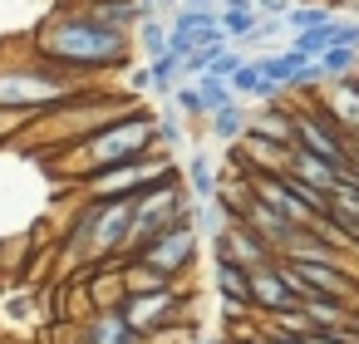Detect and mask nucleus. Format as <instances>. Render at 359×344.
Masks as SVG:
<instances>
[{
	"instance_id": "obj_31",
	"label": "nucleus",
	"mask_w": 359,
	"mask_h": 344,
	"mask_svg": "<svg viewBox=\"0 0 359 344\" xmlns=\"http://www.w3.org/2000/svg\"><path fill=\"white\" fill-rule=\"evenodd\" d=\"M123 79H128L123 89H128L133 99H143V94H153V74H148V64H128V69H123Z\"/></svg>"
},
{
	"instance_id": "obj_20",
	"label": "nucleus",
	"mask_w": 359,
	"mask_h": 344,
	"mask_svg": "<svg viewBox=\"0 0 359 344\" xmlns=\"http://www.w3.org/2000/svg\"><path fill=\"white\" fill-rule=\"evenodd\" d=\"M118 270H123V290H128V295H148V290H168V285H182V280H172V275L153 270L148 261H118Z\"/></svg>"
},
{
	"instance_id": "obj_39",
	"label": "nucleus",
	"mask_w": 359,
	"mask_h": 344,
	"mask_svg": "<svg viewBox=\"0 0 359 344\" xmlns=\"http://www.w3.org/2000/svg\"><path fill=\"white\" fill-rule=\"evenodd\" d=\"M182 6H212V11H217V6H222V0H182Z\"/></svg>"
},
{
	"instance_id": "obj_40",
	"label": "nucleus",
	"mask_w": 359,
	"mask_h": 344,
	"mask_svg": "<svg viewBox=\"0 0 359 344\" xmlns=\"http://www.w3.org/2000/svg\"><path fill=\"white\" fill-rule=\"evenodd\" d=\"M192 344H222V339H217V334H197Z\"/></svg>"
},
{
	"instance_id": "obj_17",
	"label": "nucleus",
	"mask_w": 359,
	"mask_h": 344,
	"mask_svg": "<svg viewBox=\"0 0 359 344\" xmlns=\"http://www.w3.org/2000/svg\"><path fill=\"white\" fill-rule=\"evenodd\" d=\"M300 305H305V315H310V324H315V329H344V324H349V315H354V305H349V300L315 295V290H310Z\"/></svg>"
},
{
	"instance_id": "obj_22",
	"label": "nucleus",
	"mask_w": 359,
	"mask_h": 344,
	"mask_svg": "<svg viewBox=\"0 0 359 344\" xmlns=\"http://www.w3.org/2000/svg\"><path fill=\"white\" fill-rule=\"evenodd\" d=\"M212 280H217V300H251V270L241 261H217Z\"/></svg>"
},
{
	"instance_id": "obj_1",
	"label": "nucleus",
	"mask_w": 359,
	"mask_h": 344,
	"mask_svg": "<svg viewBox=\"0 0 359 344\" xmlns=\"http://www.w3.org/2000/svg\"><path fill=\"white\" fill-rule=\"evenodd\" d=\"M30 45L50 64L69 69L74 79H89V84L109 79V74H123L128 60H133V35L99 25L84 6H65V0L40 20V30L30 35Z\"/></svg>"
},
{
	"instance_id": "obj_18",
	"label": "nucleus",
	"mask_w": 359,
	"mask_h": 344,
	"mask_svg": "<svg viewBox=\"0 0 359 344\" xmlns=\"http://www.w3.org/2000/svg\"><path fill=\"white\" fill-rule=\"evenodd\" d=\"M65 6H69V0H65ZM99 25H109V30H123V35H133V25L143 20L138 15V0H89V6H84Z\"/></svg>"
},
{
	"instance_id": "obj_24",
	"label": "nucleus",
	"mask_w": 359,
	"mask_h": 344,
	"mask_svg": "<svg viewBox=\"0 0 359 344\" xmlns=\"http://www.w3.org/2000/svg\"><path fill=\"white\" fill-rule=\"evenodd\" d=\"M148 74H153V94H158V99H172V94H177V84L187 79V74H182V60H172V55L148 60Z\"/></svg>"
},
{
	"instance_id": "obj_15",
	"label": "nucleus",
	"mask_w": 359,
	"mask_h": 344,
	"mask_svg": "<svg viewBox=\"0 0 359 344\" xmlns=\"http://www.w3.org/2000/svg\"><path fill=\"white\" fill-rule=\"evenodd\" d=\"M246 123H251V109L241 104V99H231L226 109H217L212 118H207V138H217V143H241L246 138Z\"/></svg>"
},
{
	"instance_id": "obj_13",
	"label": "nucleus",
	"mask_w": 359,
	"mask_h": 344,
	"mask_svg": "<svg viewBox=\"0 0 359 344\" xmlns=\"http://www.w3.org/2000/svg\"><path fill=\"white\" fill-rule=\"evenodd\" d=\"M182 182H187L192 207H197V202H217V187H222V167H217V158H212V153H192V158L182 163Z\"/></svg>"
},
{
	"instance_id": "obj_34",
	"label": "nucleus",
	"mask_w": 359,
	"mask_h": 344,
	"mask_svg": "<svg viewBox=\"0 0 359 344\" xmlns=\"http://www.w3.org/2000/svg\"><path fill=\"white\" fill-rule=\"evenodd\" d=\"M256 334H261V344H305V339H295V334H280V329H271V324H261Z\"/></svg>"
},
{
	"instance_id": "obj_41",
	"label": "nucleus",
	"mask_w": 359,
	"mask_h": 344,
	"mask_svg": "<svg viewBox=\"0 0 359 344\" xmlns=\"http://www.w3.org/2000/svg\"><path fill=\"white\" fill-rule=\"evenodd\" d=\"M69 6H89V0H69Z\"/></svg>"
},
{
	"instance_id": "obj_3",
	"label": "nucleus",
	"mask_w": 359,
	"mask_h": 344,
	"mask_svg": "<svg viewBox=\"0 0 359 344\" xmlns=\"http://www.w3.org/2000/svg\"><path fill=\"white\" fill-rule=\"evenodd\" d=\"M148 148H158V113L138 104V109H128L123 118L94 128L89 138L69 143L65 153H55V158H45V163H50V177H55V182L79 187L84 177H94V172H104V167H114V163H128V158H138V153H148Z\"/></svg>"
},
{
	"instance_id": "obj_4",
	"label": "nucleus",
	"mask_w": 359,
	"mask_h": 344,
	"mask_svg": "<svg viewBox=\"0 0 359 344\" xmlns=\"http://www.w3.org/2000/svg\"><path fill=\"white\" fill-rule=\"evenodd\" d=\"M89 89V79H74L69 69L50 64L35 45H6L0 50V109L15 118H35L65 99Z\"/></svg>"
},
{
	"instance_id": "obj_11",
	"label": "nucleus",
	"mask_w": 359,
	"mask_h": 344,
	"mask_svg": "<svg viewBox=\"0 0 359 344\" xmlns=\"http://www.w3.org/2000/svg\"><path fill=\"white\" fill-rule=\"evenodd\" d=\"M251 192H256V187H251ZM241 221H246V226H251V231H256V236H261V241H266L276 256H280V251H285V241L300 231L290 216H280V212H276V207H266L261 197H251V207L241 212Z\"/></svg>"
},
{
	"instance_id": "obj_14",
	"label": "nucleus",
	"mask_w": 359,
	"mask_h": 344,
	"mask_svg": "<svg viewBox=\"0 0 359 344\" xmlns=\"http://www.w3.org/2000/svg\"><path fill=\"white\" fill-rule=\"evenodd\" d=\"M246 133H256V138H266V143H285V148H295V113L280 109V104H261V109L251 113Z\"/></svg>"
},
{
	"instance_id": "obj_38",
	"label": "nucleus",
	"mask_w": 359,
	"mask_h": 344,
	"mask_svg": "<svg viewBox=\"0 0 359 344\" xmlns=\"http://www.w3.org/2000/svg\"><path fill=\"white\" fill-rule=\"evenodd\" d=\"M349 334H354V344H359V305H354V315H349Z\"/></svg>"
},
{
	"instance_id": "obj_37",
	"label": "nucleus",
	"mask_w": 359,
	"mask_h": 344,
	"mask_svg": "<svg viewBox=\"0 0 359 344\" xmlns=\"http://www.w3.org/2000/svg\"><path fill=\"white\" fill-rule=\"evenodd\" d=\"M344 236H349V251H359V221H349V226H344Z\"/></svg>"
},
{
	"instance_id": "obj_30",
	"label": "nucleus",
	"mask_w": 359,
	"mask_h": 344,
	"mask_svg": "<svg viewBox=\"0 0 359 344\" xmlns=\"http://www.w3.org/2000/svg\"><path fill=\"white\" fill-rule=\"evenodd\" d=\"M271 319V329H280V334H295V339H305L315 324H310V315H305V305H290V310H276V315H266Z\"/></svg>"
},
{
	"instance_id": "obj_32",
	"label": "nucleus",
	"mask_w": 359,
	"mask_h": 344,
	"mask_svg": "<svg viewBox=\"0 0 359 344\" xmlns=\"http://www.w3.org/2000/svg\"><path fill=\"white\" fill-rule=\"evenodd\" d=\"M305 344H354V334H349V324L344 329H310Z\"/></svg>"
},
{
	"instance_id": "obj_29",
	"label": "nucleus",
	"mask_w": 359,
	"mask_h": 344,
	"mask_svg": "<svg viewBox=\"0 0 359 344\" xmlns=\"http://www.w3.org/2000/svg\"><path fill=\"white\" fill-rule=\"evenodd\" d=\"M226 226H231V221H226V212H222L217 202H197V207H192V231H197L202 241H217Z\"/></svg>"
},
{
	"instance_id": "obj_6",
	"label": "nucleus",
	"mask_w": 359,
	"mask_h": 344,
	"mask_svg": "<svg viewBox=\"0 0 359 344\" xmlns=\"http://www.w3.org/2000/svg\"><path fill=\"white\" fill-rule=\"evenodd\" d=\"M197 251H202V236H197L192 226H172V231H163L153 246H143L133 261H148L153 270H163V275L182 280V275L197 266Z\"/></svg>"
},
{
	"instance_id": "obj_8",
	"label": "nucleus",
	"mask_w": 359,
	"mask_h": 344,
	"mask_svg": "<svg viewBox=\"0 0 359 344\" xmlns=\"http://www.w3.org/2000/svg\"><path fill=\"white\" fill-rule=\"evenodd\" d=\"M334 128H344L349 138H359V74H349V79H334L320 99H310Z\"/></svg>"
},
{
	"instance_id": "obj_26",
	"label": "nucleus",
	"mask_w": 359,
	"mask_h": 344,
	"mask_svg": "<svg viewBox=\"0 0 359 344\" xmlns=\"http://www.w3.org/2000/svg\"><path fill=\"white\" fill-rule=\"evenodd\" d=\"M354 69H359V50L354 45H334V50L320 55V79H330V84L334 79H349Z\"/></svg>"
},
{
	"instance_id": "obj_28",
	"label": "nucleus",
	"mask_w": 359,
	"mask_h": 344,
	"mask_svg": "<svg viewBox=\"0 0 359 344\" xmlns=\"http://www.w3.org/2000/svg\"><path fill=\"white\" fill-rule=\"evenodd\" d=\"M192 84H197V99H202V113H207V118L236 99V94H231V84H226V79H217V74H202V79H192Z\"/></svg>"
},
{
	"instance_id": "obj_9",
	"label": "nucleus",
	"mask_w": 359,
	"mask_h": 344,
	"mask_svg": "<svg viewBox=\"0 0 359 344\" xmlns=\"http://www.w3.org/2000/svg\"><path fill=\"white\" fill-rule=\"evenodd\" d=\"M290 266H295V261H290ZM295 270H300V280H305L315 295H334V300L359 305V285L349 280V266H330V261H300Z\"/></svg>"
},
{
	"instance_id": "obj_5",
	"label": "nucleus",
	"mask_w": 359,
	"mask_h": 344,
	"mask_svg": "<svg viewBox=\"0 0 359 344\" xmlns=\"http://www.w3.org/2000/svg\"><path fill=\"white\" fill-rule=\"evenodd\" d=\"M168 177H182V172L172 163V148L158 143V148H148V153H138L128 163H114V167L84 177L74 192L84 202H123V197H138V192H148L153 182H168Z\"/></svg>"
},
{
	"instance_id": "obj_7",
	"label": "nucleus",
	"mask_w": 359,
	"mask_h": 344,
	"mask_svg": "<svg viewBox=\"0 0 359 344\" xmlns=\"http://www.w3.org/2000/svg\"><path fill=\"white\" fill-rule=\"evenodd\" d=\"M251 305H256V315H276V310L300 305V295L285 285V266H280V256L251 266Z\"/></svg>"
},
{
	"instance_id": "obj_19",
	"label": "nucleus",
	"mask_w": 359,
	"mask_h": 344,
	"mask_svg": "<svg viewBox=\"0 0 359 344\" xmlns=\"http://www.w3.org/2000/svg\"><path fill=\"white\" fill-rule=\"evenodd\" d=\"M226 241H231V261H241L246 270L276 256V251H271V246H266V241H261V236H256L246 221H231V226H226Z\"/></svg>"
},
{
	"instance_id": "obj_10",
	"label": "nucleus",
	"mask_w": 359,
	"mask_h": 344,
	"mask_svg": "<svg viewBox=\"0 0 359 344\" xmlns=\"http://www.w3.org/2000/svg\"><path fill=\"white\" fill-rule=\"evenodd\" d=\"M74 344H148L118 310H94L79 329H74Z\"/></svg>"
},
{
	"instance_id": "obj_27",
	"label": "nucleus",
	"mask_w": 359,
	"mask_h": 344,
	"mask_svg": "<svg viewBox=\"0 0 359 344\" xmlns=\"http://www.w3.org/2000/svg\"><path fill=\"white\" fill-rule=\"evenodd\" d=\"M325 216L339 221V226L359 221V182H334V192H330V212H325Z\"/></svg>"
},
{
	"instance_id": "obj_42",
	"label": "nucleus",
	"mask_w": 359,
	"mask_h": 344,
	"mask_svg": "<svg viewBox=\"0 0 359 344\" xmlns=\"http://www.w3.org/2000/svg\"><path fill=\"white\" fill-rule=\"evenodd\" d=\"M0 290H6V285H0Z\"/></svg>"
},
{
	"instance_id": "obj_21",
	"label": "nucleus",
	"mask_w": 359,
	"mask_h": 344,
	"mask_svg": "<svg viewBox=\"0 0 359 344\" xmlns=\"http://www.w3.org/2000/svg\"><path fill=\"white\" fill-rule=\"evenodd\" d=\"M290 172H295L300 182H310V187H320V192H334V182H339V172H334L325 158L305 153V148H295V158H290Z\"/></svg>"
},
{
	"instance_id": "obj_33",
	"label": "nucleus",
	"mask_w": 359,
	"mask_h": 344,
	"mask_svg": "<svg viewBox=\"0 0 359 344\" xmlns=\"http://www.w3.org/2000/svg\"><path fill=\"white\" fill-rule=\"evenodd\" d=\"M295 6V0H256V11H261V20H285V11Z\"/></svg>"
},
{
	"instance_id": "obj_16",
	"label": "nucleus",
	"mask_w": 359,
	"mask_h": 344,
	"mask_svg": "<svg viewBox=\"0 0 359 344\" xmlns=\"http://www.w3.org/2000/svg\"><path fill=\"white\" fill-rule=\"evenodd\" d=\"M168 35H172V20L168 15H148V20L133 25V50L143 55V64L168 55Z\"/></svg>"
},
{
	"instance_id": "obj_12",
	"label": "nucleus",
	"mask_w": 359,
	"mask_h": 344,
	"mask_svg": "<svg viewBox=\"0 0 359 344\" xmlns=\"http://www.w3.org/2000/svg\"><path fill=\"white\" fill-rule=\"evenodd\" d=\"M226 84H231V94H236L241 104H276V99L285 94V89L261 69V60H241V69H236Z\"/></svg>"
},
{
	"instance_id": "obj_2",
	"label": "nucleus",
	"mask_w": 359,
	"mask_h": 344,
	"mask_svg": "<svg viewBox=\"0 0 359 344\" xmlns=\"http://www.w3.org/2000/svg\"><path fill=\"white\" fill-rule=\"evenodd\" d=\"M128 109H138V99H133L128 89L89 84V89H79L74 99H65V104H55V109H45V113H35V118H20V133H15V138H20V148H30V153H40V158H55V153H65L69 143L89 138L94 128L123 118Z\"/></svg>"
},
{
	"instance_id": "obj_36",
	"label": "nucleus",
	"mask_w": 359,
	"mask_h": 344,
	"mask_svg": "<svg viewBox=\"0 0 359 344\" xmlns=\"http://www.w3.org/2000/svg\"><path fill=\"white\" fill-rule=\"evenodd\" d=\"M15 133H20V118L0 109V143H6V138H15Z\"/></svg>"
},
{
	"instance_id": "obj_23",
	"label": "nucleus",
	"mask_w": 359,
	"mask_h": 344,
	"mask_svg": "<svg viewBox=\"0 0 359 344\" xmlns=\"http://www.w3.org/2000/svg\"><path fill=\"white\" fill-rule=\"evenodd\" d=\"M330 20H334V11H330V6H315V0H295V6L285 11V20H280V25H285V40H290L295 30H315V25H330Z\"/></svg>"
},
{
	"instance_id": "obj_25",
	"label": "nucleus",
	"mask_w": 359,
	"mask_h": 344,
	"mask_svg": "<svg viewBox=\"0 0 359 344\" xmlns=\"http://www.w3.org/2000/svg\"><path fill=\"white\" fill-rule=\"evenodd\" d=\"M182 138H187V118H182V109H177L172 99H163V109H158V143L177 153Z\"/></svg>"
},
{
	"instance_id": "obj_35",
	"label": "nucleus",
	"mask_w": 359,
	"mask_h": 344,
	"mask_svg": "<svg viewBox=\"0 0 359 344\" xmlns=\"http://www.w3.org/2000/svg\"><path fill=\"white\" fill-rule=\"evenodd\" d=\"M222 344H261V334H256V329H246V324H236V329H231Z\"/></svg>"
}]
</instances>
